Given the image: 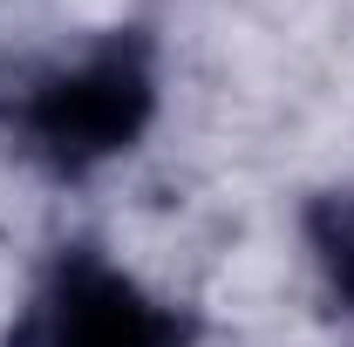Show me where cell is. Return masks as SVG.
Listing matches in <instances>:
<instances>
[{
  "instance_id": "3",
  "label": "cell",
  "mask_w": 354,
  "mask_h": 347,
  "mask_svg": "<svg viewBox=\"0 0 354 347\" xmlns=\"http://www.w3.org/2000/svg\"><path fill=\"white\" fill-rule=\"evenodd\" d=\"M307 238L320 252V272L334 279V293L354 306V191H320L307 205Z\"/></svg>"
},
{
  "instance_id": "2",
  "label": "cell",
  "mask_w": 354,
  "mask_h": 347,
  "mask_svg": "<svg viewBox=\"0 0 354 347\" xmlns=\"http://www.w3.org/2000/svg\"><path fill=\"white\" fill-rule=\"evenodd\" d=\"M7 347H184V327L116 265L68 252Z\"/></svg>"
},
{
  "instance_id": "1",
  "label": "cell",
  "mask_w": 354,
  "mask_h": 347,
  "mask_svg": "<svg viewBox=\"0 0 354 347\" xmlns=\"http://www.w3.org/2000/svg\"><path fill=\"white\" fill-rule=\"evenodd\" d=\"M150 116H157V75H150V48L136 35H116L95 55H82L75 68L48 75L21 109L35 150L55 171H88V164L130 150L150 130Z\"/></svg>"
}]
</instances>
